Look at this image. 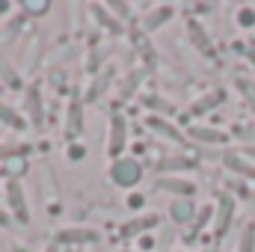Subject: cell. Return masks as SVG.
I'll return each instance as SVG.
<instances>
[{"mask_svg":"<svg viewBox=\"0 0 255 252\" xmlns=\"http://www.w3.org/2000/svg\"><path fill=\"white\" fill-rule=\"evenodd\" d=\"M107 181L122 190H133L142 181V163L136 157H119V160H113L110 169H107Z\"/></svg>","mask_w":255,"mask_h":252,"instance_id":"obj_1","label":"cell"},{"mask_svg":"<svg viewBox=\"0 0 255 252\" xmlns=\"http://www.w3.org/2000/svg\"><path fill=\"white\" fill-rule=\"evenodd\" d=\"M128 148V119L122 113H113L110 116V125H107V157L110 163L119 160Z\"/></svg>","mask_w":255,"mask_h":252,"instance_id":"obj_2","label":"cell"},{"mask_svg":"<svg viewBox=\"0 0 255 252\" xmlns=\"http://www.w3.org/2000/svg\"><path fill=\"white\" fill-rule=\"evenodd\" d=\"M235 211H238V202L232 193H220L217 196V205H214V238H226L229 229H232V220H235Z\"/></svg>","mask_w":255,"mask_h":252,"instance_id":"obj_3","label":"cell"},{"mask_svg":"<svg viewBox=\"0 0 255 252\" xmlns=\"http://www.w3.org/2000/svg\"><path fill=\"white\" fill-rule=\"evenodd\" d=\"M3 199H6V208H9V214L15 217V223L27 226V223H30V208H27L24 184H21V181H6V187H3Z\"/></svg>","mask_w":255,"mask_h":252,"instance_id":"obj_4","label":"cell"},{"mask_svg":"<svg viewBox=\"0 0 255 252\" xmlns=\"http://www.w3.org/2000/svg\"><path fill=\"white\" fill-rule=\"evenodd\" d=\"M24 119L36 130L45 127V95H42V89L36 83L27 86V92H24Z\"/></svg>","mask_w":255,"mask_h":252,"instance_id":"obj_5","label":"cell"},{"mask_svg":"<svg viewBox=\"0 0 255 252\" xmlns=\"http://www.w3.org/2000/svg\"><path fill=\"white\" fill-rule=\"evenodd\" d=\"M157 223H160V217H157L154 211H142V214L130 217L125 226L119 229V238H122V241H130V238H142L145 232L157 229Z\"/></svg>","mask_w":255,"mask_h":252,"instance_id":"obj_6","label":"cell"},{"mask_svg":"<svg viewBox=\"0 0 255 252\" xmlns=\"http://www.w3.org/2000/svg\"><path fill=\"white\" fill-rule=\"evenodd\" d=\"M101 235L95 232V229H89V226H65L60 229L57 235H54V244L60 247V244H71V247H83V244H95Z\"/></svg>","mask_w":255,"mask_h":252,"instance_id":"obj_7","label":"cell"},{"mask_svg":"<svg viewBox=\"0 0 255 252\" xmlns=\"http://www.w3.org/2000/svg\"><path fill=\"white\" fill-rule=\"evenodd\" d=\"M63 130H65V142H77L80 139V133H83V101H77V98L68 101Z\"/></svg>","mask_w":255,"mask_h":252,"instance_id":"obj_8","label":"cell"},{"mask_svg":"<svg viewBox=\"0 0 255 252\" xmlns=\"http://www.w3.org/2000/svg\"><path fill=\"white\" fill-rule=\"evenodd\" d=\"M154 190H160V193H172L175 199H193L196 184L187 181V178H181V175H160V178L154 181Z\"/></svg>","mask_w":255,"mask_h":252,"instance_id":"obj_9","label":"cell"},{"mask_svg":"<svg viewBox=\"0 0 255 252\" xmlns=\"http://www.w3.org/2000/svg\"><path fill=\"white\" fill-rule=\"evenodd\" d=\"M184 136L199 142V145H226L229 142V133H223L217 127H208V125H190L184 130Z\"/></svg>","mask_w":255,"mask_h":252,"instance_id":"obj_10","label":"cell"},{"mask_svg":"<svg viewBox=\"0 0 255 252\" xmlns=\"http://www.w3.org/2000/svg\"><path fill=\"white\" fill-rule=\"evenodd\" d=\"M220 160H223V166L232 169L235 175H244V178L255 181V163L250 160V157H244V154H238V151H223Z\"/></svg>","mask_w":255,"mask_h":252,"instance_id":"obj_11","label":"cell"},{"mask_svg":"<svg viewBox=\"0 0 255 252\" xmlns=\"http://www.w3.org/2000/svg\"><path fill=\"white\" fill-rule=\"evenodd\" d=\"M196 202L193 199H172L169 202V220L175 223V226H190L193 220H196Z\"/></svg>","mask_w":255,"mask_h":252,"instance_id":"obj_12","label":"cell"},{"mask_svg":"<svg viewBox=\"0 0 255 252\" xmlns=\"http://www.w3.org/2000/svg\"><path fill=\"white\" fill-rule=\"evenodd\" d=\"M145 125L151 127L154 133H160L163 139L175 142V145H184V142H187V136H184V133H181L175 125H172L169 119H163V116H148V119H145Z\"/></svg>","mask_w":255,"mask_h":252,"instance_id":"obj_13","label":"cell"},{"mask_svg":"<svg viewBox=\"0 0 255 252\" xmlns=\"http://www.w3.org/2000/svg\"><path fill=\"white\" fill-rule=\"evenodd\" d=\"M89 15H92V21H98L107 33H113V36H122V33H125V24L110 15L107 3H92V6H89Z\"/></svg>","mask_w":255,"mask_h":252,"instance_id":"obj_14","label":"cell"},{"mask_svg":"<svg viewBox=\"0 0 255 252\" xmlns=\"http://www.w3.org/2000/svg\"><path fill=\"white\" fill-rule=\"evenodd\" d=\"M145 74H148V68H139V65L128 71L125 77L119 80V89H116V95H119V101H128V98H130V95H133V92H136V89L142 86V80H145Z\"/></svg>","mask_w":255,"mask_h":252,"instance_id":"obj_15","label":"cell"},{"mask_svg":"<svg viewBox=\"0 0 255 252\" xmlns=\"http://www.w3.org/2000/svg\"><path fill=\"white\" fill-rule=\"evenodd\" d=\"M226 101V92L223 89H211V92H205V95H199L196 101L190 104V116H202V113H208V110H217L220 104Z\"/></svg>","mask_w":255,"mask_h":252,"instance_id":"obj_16","label":"cell"},{"mask_svg":"<svg viewBox=\"0 0 255 252\" xmlns=\"http://www.w3.org/2000/svg\"><path fill=\"white\" fill-rule=\"evenodd\" d=\"M199 160L196 157H187V154H169L163 160H157V172L169 175V172H187V169H196Z\"/></svg>","mask_w":255,"mask_h":252,"instance_id":"obj_17","label":"cell"},{"mask_svg":"<svg viewBox=\"0 0 255 252\" xmlns=\"http://www.w3.org/2000/svg\"><path fill=\"white\" fill-rule=\"evenodd\" d=\"M172 15H175V6H154L148 15H142V30L145 33H154L157 27H163V24H169L172 21Z\"/></svg>","mask_w":255,"mask_h":252,"instance_id":"obj_18","label":"cell"},{"mask_svg":"<svg viewBox=\"0 0 255 252\" xmlns=\"http://www.w3.org/2000/svg\"><path fill=\"white\" fill-rule=\"evenodd\" d=\"M187 36H190V45L199 54L214 57V45H211V39H208V33H205V27L199 21H187Z\"/></svg>","mask_w":255,"mask_h":252,"instance_id":"obj_19","label":"cell"},{"mask_svg":"<svg viewBox=\"0 0 255 252\" xmlns=\"http://www.w3.org/2000/svg\"><path fill=\"white\" fill-rule=\"evenodd\" d=\"M211 220H214V205H202V208L196 211V220L190 223V232L184 235V241H187V244H193V241L205 232V226H208Z\"/></svg>","mask_w":255,"mask_h":252,"instance_id":"obj_20","label":"cell"},{"mask_svg":"<svg viewBox=\"0 0 255 252\" xmlns=\"http://www.w3.org/2000/svg\"><path fill=\"white\" fill-rule=\"evenodd\" d=\"M0 122L6 127H12V130H24V127H27L24 113L15 110V107H9V104H3V101H0Z\"/></svg>","mask_w":255,"mask_h":252,"instance_id":"obj_21","label":"cell"},{"mask_svg":"<svg viewBox=\"0 0 255 252\" xmlns=\"http://www.w3.org/2000/svg\"><path fill=\"white\" fill-rule=\"evenodd\" d=\"M27 154H30V145L27 142H0V163H6V160H27Z\"/></svg>","mask_w":255,"mask_h":252,"instance_id":"obj_22","label":"cell"},{"mask_svg":"<svg viewBox=\"0 0 255 252\" xmlns=\"http://www.w3.org/2000/svg\"><path fill=\"white\" fill-rule=\"evenodd\" d=\"M113 80V68H104L95 80H92V86H89V92H86V101H98L104 92H107V83Z\"/></svg>","mask_w":255,"mask_h":252,"instance_id":"obj_23","label":"cell"},{"mask_svg":"<svg viewBox=\"0 0 255 252\" xmlns=\"http://www.w3.org/2000/svg\"><path fill=\"white\" fill-rule=\"evenodd\" d=\"M235 89L241 92V98L247 101V107L255 113V83L247 80V77H235Z\"/></svg>","mask_w":255,"mask_h":252,"instance_id":"obj_24","label":"cell"},{"mask_svg":"<svg viewBox=\"0 0 255 252\" xmlns=\"http://www.w3.org/2000/svg\"><path fill=\"white\" fill-rule=\"evenodd\" d=\"M51 12V3L45 0H24L21 3V15H30V18H42V15H48Z\"/></svg>","mask_w":255,"mask_h":252,"instance_id":"obj_25","label":"cell"},{"mask_svg":"<svg viewBox=\"0 0 255 252\" xmlns=\"http://www.w3.org/2000/svg\"><path fill=\"white\" fill-rule=\"evenodd\" d=\"M238 252H255V223H250L244 232H241V241H238Z\"/></svg>","mask_w":255,"mask_h":252,"instance_id":"obj_26","label":"cell"},{"mask_svg":"<svg viewBox=\"0 0 255 252\" xmlns=\"http://www.w3.org/2000/svg\"><path fill=\"white\" fill-rule=\"evenodd\" d=\"M107 9H110V15L116 18V21H130V6L128 3H122V0H116V3H107Z\"/></svg>","mask_w":255,"mask_h":252,"instance_id":"obj_27","label":"cell"},{"mask_svg":"<svg viewBox=\"0 0 255 252\" xmlns=\"http://www.w3.org/2000/svg\"><path fill=\"white\" fill-rule=\"evenodd\" d=\"M238 27H244V30H253L255 27V9L253 6H241L238 9Z\"/></svg>","mask_w":255,"mask_h":252,"instance_id":"obj_28","label":"cell"},{"mask_svg":"<svg viewBox=\"0 0 255 252\" xmlns=\"http://www.w3.org/2000/svg\"><path fill=\"white\" fill-rule=\"evenodd\" d=\"M83 154H86V145H83V142H68V145H65V157H68L71 163H80Z\"/></svg>","mask_w":255,"mask_h":252,"instance_id":"obj_29","label":"cell"},{"mask_svg":"<svg viewBox=\"0 0 255 252\" xmlns=\"http://www.w3.org/2000/svg\"><path fill=\"white\" fill-rule=\"evenodd\" d=\"M142 101H145V104H148V107H154V110H157V113H163V116H169V113H172V104H166V101H163V98H154V95H145V98H142Z\"/></svg>","mask_w":255,"mask_h":252,"instance_id":"obj_30","label":"cell"},{"mask_svg":"<svg viewBox=\"0 0 255 252\" xmlns=\"http://www.w3.org/2000/svg\"><path fill=\"white\" fill-rule=\"evenodd\" d=\"M125 205L130 208V211H139V214H142V205H145V196H142V193H128Z\"/></svg>","mask_w":255,"mask_h":252,"instance_id":"obj_31","label":"cell"},{"mask_svg":"<svg viewBox=\"0 0 255 252\" xmlns=\"http://www.w3.org/2000/svg\"><path fill=\"white\" fill-rule=\"evenodd\" d=\"M151 247H154V238L151 235H142L139 238V252H151Z\"/></svg>","mask_w":255,"mask_h":252,"instance_id":"obj_32","label":"cell"},{"mask_svg":"<svg viewBox=\"0 0 255 252\" xmlns=\"http://www.w3.org/2000/svg\"><path fill=\"white\" fill-rule=\"evenodd\" d=\"M9 252H36V250H30V247H24V244H12Z\"/></svg>","mask_w":255,"mask_h":252,"instance_id":"obj_33","label":"cell"},{"mask_svg":"<svg viewBox=\"0 0 255 252\" xmlns=\"http://www.w3.org/2000/svg\"><path fill=\"white\" fill-rule=\"evenodd\" d=\"M0 226H6V229H9V232H12V226H15V223H12V220H9V217H6V214H0Z\"/></svg>","mask_w":255,"mask_h":252,"instance_id":"obj_34","label":"cell"},{"mask_svg":"<svg viewBox=\"0 0 255 252\" xmlns=\"http://www.w3.org/2000/svg\"><path fill=\"white\" fill-rule=\"evenodd\" d=\"M12 9V3H6V0H0V12H9Z\"/></svg>","mask_w":255,"mask_h":252,"instance_id":"obj_35","label":"cell"},{"mask_svg":"<svg viewBox=\"0 0 255 252\" xmlns=\"http://www.w3.org/2000/svg\"><path fill=\"white\" fill-rule=\"evenodd\" d=\"M45 252H60V247H57V244H48V247H45Z\"/></svg>","mask_w":255,"mask_h":252,"instance_id":"obj_36","label":"cell"},{"mask_svg":"<svg viewBox=\"0 0 255 252\" xmlns=\"http://www.w3.org/2000/svg\"><path fill=\"white\" fill-rule=\"evenodd\" d=\"M247 157H255V148H247Z\"/></svg>","mask_w":255,"mask_h":252,"instance_id":"obj_37","label":"cell"},{"mask_svg":"<svg viewBox=\"0 0 255 252\" xmlns=\"http://www.w3.org/2000/svg\"><path fill=\"white\" fill-rule=\"evenodd\" d=\"M116 252H139V250H128V247H125V250H116Z\"/></svg>","mask_w":255,"mask_h":252,"instance_id":"obj_38","label":"cell"},{"mask_svg":"<svg viewBox=\"0 0 255 252\" xmlns=\"http://www.w3.org/2000/svg\"><path fill=\"white\" fill-rule=\"evenodd\" d=\"M250 60H253V65H255V54H253V57H250Z\"/></svg>","mask_w":255,"mask_h":252,"instance_id":"obj_39","label":"cell"},{"mask_svg":"<svg viewBox=\"0 0 255 252\" xmlns=\"http://www.w3.org/2000/svg\"><path fill=\"white\" fill-rule=\"evenodd\" d=\"M0 193H3V190H0Z\"/></svg>","mask_w":255,"mask_h":252,"instance_id":"obj_40","label":"cell"}]
</instances>
